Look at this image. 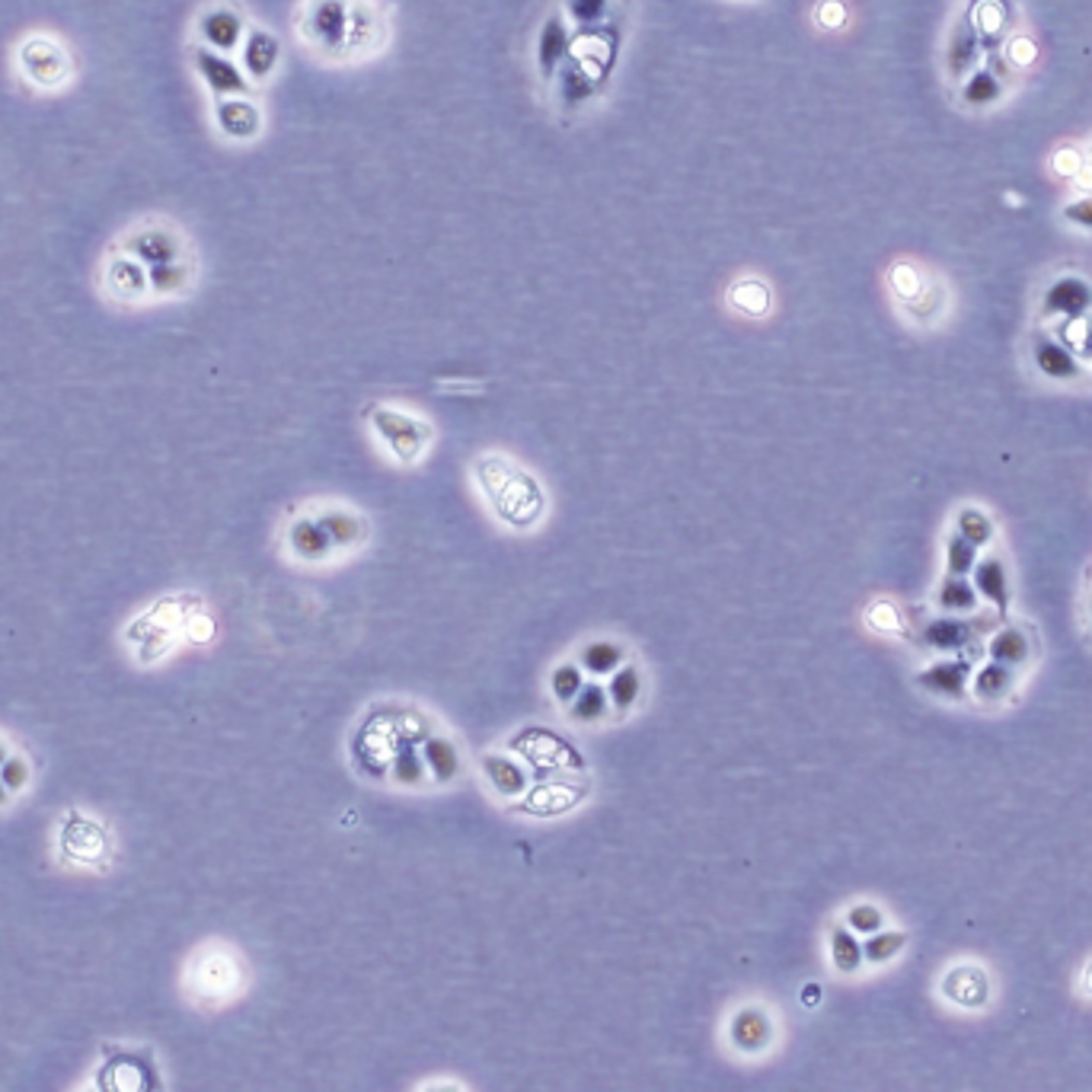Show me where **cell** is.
<instances>
[{
    "label": "cell",
    "instance_id": "47",
    "mask_svg": "<svg viewBox=\"0 0 1092 1092\" xmlns=\"http://www.w3.org/2000/svg\"><path fill=\"white\" fill-rule=\"evenodd\" d=\"M1083 154L1077 148H1060L1054 157H1051V173L1060 176V179H1074L1080 170H1083Z\"/></svg>",
    "mask_w": 1092,
    "mask_h": 1092
},
{
    "label": "cell",
    "instance_id": "44",
    "mask_svg": "<svg viewBox=\"0 0 1092 1092\" xmlns=\"http://www.w3.org/2000/svg\"><path fill=\"white\" fill-rule=\"evenodd\" d=\"M582 687H585V677H582V668H579V664H572V661H565V664H559V668L550 674V691H553V697L562 703V706H568V703H572L576 697H579V691H582Z\"/></svg>",
    "mask_w": 1092,
    "mask_h": 1092
},
{
    "label": "cell",
    "instance_id": "10",
    "mask_svg": "<svg viewBox=\"0 0 1092 1092\" xmlns=\"http://www.w3.org/2000/svg\"><path fill=\"white\" fill-rule=\"evenodd\" d=\"M103 284H106V294L122 301V304H138L151 297V275L148 269L138 263L134 256H128L125 250L112 256L106 263V272H103Z\"/></svg>",
    "mask_w": 1092,
    "mask_h": 1092
},
{
    "label": "cell",
    "instance_id": "1",
    "mask_svg": "<svg viewBox=\"0 0 1092 1092\" xmlns=\"http://www.w3.org/2000/svg\"><path fill=\"white\" fill-rule=\"evenodd\" d=\"M122 250L134 256L151 275V294L154 297H176L185 294L196 281V263L182 230L163 221L141 224L125 236Z\"/></svg>",
    "mask_w": 1092,
    "mask_h": 1092
},
{
    "label": "cell",
    "instance_id": "46",
    "mask_svg": "<svg viewBox=\"0 0 1092 1092\" xmlns=\"http://www.w3.org/2000/svg\"><path fill=\"white\" fill-rule=\"evenodd\" d=\"M847 923H850L853 933H866L869 936V933H878L885 927V914L878 911L875 905H853L847 911Z\"/></svg>",
    "mask_w": 1092,
    "mask_h": 1092
},
{
    "label": "cell",
    "instance_id": "57",
    "mask_svg": "<svg viewBox=\"0 0 1092 1092\" xmlns=\"http://www.w3.org/2000/svg\"><path fill=\"white\" fill-rule=\"evenodd\" d=\"M1089 616H1092V595H1089Z\"/></svg>",
    "mask_w": 1092,
    "mask_h": 1092
},
{
    "label": "cell",
    "instance_id": "21",
    "mask_svg": "<svg viewBox=\"0 0 1092 1092\" xmlns=\"http://www.w3.org/2000/svg\"><path fill=\"white\" fill-rule=\"evenodd\" d=\"M61 843H64L67 857H74L77 863H97L103 857V850H106V834H103L100 824H93V821L74 815L64 824Z\"/></svg>",
    "mask_w": 1092,
    "mask_h": 1092
},
{
    "label": "cell",
    "instance_id": "25",
    "mask_svg": "<svg viewBox=\"0 0 1092 1092\" xmlns=\"http://www.w3.org/2000/svg\"><path fill=\"white\" fill-rule=\"evenodd\" d=\"M422 761L425 770L435 776V782H450L460 773V754L450 739H441V734H429L422 742Z\"/></svg>",
    "mask_w": 1092,
    "mask_h": 1092
},
{
    "label": "cell",
    "instance_id": "55",
    "mask_svg": "<svg viewBox=\"0 0 1092 1092\" xmlns=\"http://www.w3.org/2000/svg\"><path fill=\"white\" fill-rule=\"evenodd\" d=\"M7 802V793H4V779H0V805Z\"/></svg>",
    "mask_w": 1092,
    "mask_h": 1092
},
{
    "label": "cell",
    "instance_id": "19",
    "mask_svg": "<svg viewBox=\"0 0 1092 1092\" xmlns=\"http://www.w3.org/2000/svg\"><path fill=\"white\" fill-rule=\"evenodd\" d=\"M728 1038L739 1051H748V1054H757L764 1051L767 1044L773 1041V1023L770 1016L761 1009V1006H745L742 1013H734L731 1019V1029H728Z\"/></svg>",
    "mask_w": 1092,
    "mask_h": 1092
},
{
    "label": "cell",
    "instance_id": "2",
    "mask_svg": "<svg viewBox=\"0 0 1092 1092\" xmlns=\"http://www.w3.org/2000/svg\"><path fill=\"white\" fill-rule=\"evenodd\" d=\"M365 419L374 429L377 441H381L390 450V457L402 467L419 463L432 444V425L413 413L384 406V402H371L365 410Z\"/></svg>",
    "mask_w": 1092,
    "mask_h": 1092
},
{
    "label": "cell",
    "instance_id": "9",
    "mask_svg": "<svg viewBox=\"0 0 1092 1092\" xmlns=\"http://www.w3.org/2000/svg\"><path fill=\"white\" fill-rule=\"evenodd\" d=\"M193 61H196V70H199L202 84L215 93L218 100L221 97H247L250 87H253L240 64L230 61L227 55H221L215 49H208V45H199Z\"/></svg>",
    "mask_w": 1092,
    "mask_h": 1092
},
{
    "label": "cell",
    "instance_id": "14",
    "mask_svg": "<svg viewBox=\"0 0 1092 1092\" xmlns=\"http://www.w3.org/2000/svg\"><path fill=\"white\" fill-rule=\"evenodd\" d=\"M278 61H281L278 36L263 30V26L247 30L243 45H240V67H243V74L250 77V84H266L275 74Z\"/></svg>",
    "mask_w": 1092,
    "mask_h": 1092
},
{
    "label": "cell",
    "instance_id": "48",
    "mask_svg": "<svg viewBox=\"0 0 1092 1092\" xmlns=\"http://www.w3.org/2000/svg\"><path fill=\"white\" fill-rule=\"evenodd\" d=\"M1060 215H1063L1067 224H1074L1080 230H1092V193L1077 199V202H1067Z\"/></svg>",
    "mask_w": 1092,
    "mask_h": 1092
},
{
    "label": "cell",
    "instance_id": "17",
    "mask_svg": "<svg viewBox=\"0 0 1092 1092\" xmlns=\"http://www.w3.org/2000/svg\"><path fill=\"white\" fill-rule=\"evenodd\" d=\"M971 585L978 588V595L996 610V616L1006 623L1009 620V604H1013V588H1009V572L1000 556H984L978 565L971 568Z\"/></svg>",
    "mask_w": 1092,
    "mask_h": 1092
},
{
    "label": "cell",
    "instance_id": "50",
    "mask_svg": "<svg viewBox=\"0 0 1092 1092\" xmlns=\"http://www.w3.org/2000/svg\"><path fill=\"white\" fill-rule=\"evenodd\" d=\"M1035 42L1032 39H1026V36H1016L1013 42H1009V61L1016 64V67H1026V64H1032L1035 61Z\"/></svg>",
    "mask_w": 1092,
    "mask_h": 1092
},
{
    "label": "cell",
    "instance_id": "38",
    "mask_svg": "<svg viewBox=\"0 0 1092 1092\" xmlns=\"http://www.w3.org/2000/svg\"><path fill=\"white\" fill-rule=\"evenodd\" d=\"M562 10L576 30H595L607 22L613 0H562Z\"/></svg>",
    "mask_w": 1092,
    "mask_h": 1092
},
{
    "label": "cell",
    "instance_id": "15",
    "mask_svg": "<svg viewBox=\"0 0 1092 1092\" xmlns=\"http://www.w3.org/2000/svg\"><path fill=\"white\" fill-rule=\"evenodd\" d=\"M199 36H202V42L208 45V49H215L221 55H230V52L240 49L243 36H247L243 13L233 10V7H211L199 19Z\"/></svg>",
    "mask_w": 1092,
    "mask_h": 1092
},
{
    "label": "cell",
    "instance_id": "45",
    "mask_svg": "<svg viewBox=\"0 0 1092 1092\" xmlns=\"http://www.w3.org/2000/svg\"><path fill=\"white\" fill-rule=\"evenodd\" d=\"M866 623L875 630V633H900V626H905V616H900V610L891 604V601H875L869 610H866Z\"/></svg>",
    "mask_w": 1092,
    "mask_h": 1092
},
{
    "label": "cell",
    "instance_id": "7",
    "mask_svg": "<svg viewBox=\"0 0 1092 1092\" xmlns=\"http://www.w3.org/2000/svg\"><path fill=\"white\" fill-rule=\"evenodd\" d=\"M1092 311V281L1067 272L1057 275L1041 294V320H1074Z\"/></svg>",
    "mask_w": 1092,
    "mask_h": 1092
},
{
    "label": "cell",
    "instance_id": "58",
    "mask_svg": "<svg viewBox=\"0 0 1092 1092\" xmlns=\"http://www.w3.org/2000/svg\"><path fill=\"white\" fill-rule=\"evenodd\" d=\"M1089 160H1092V148H1089Z\"/></svg>",
    "mask_w": 1092,
    "mask_h": 1092
},
{
    "label": "cell",
    "instance_id": "56",
    "mask_svg": "<svg viewBox=\"0 0 1092 1092\" xmlns=\"http://www.w3.org/2000/svg\"><path fill=\"white\" fill-rule=\"evenodd\" d=\"M7 761V754H4V748H0V764H4Z\"/></svg>",
    "mask_w": 1092,
    "mask_h": 1092
},
{
    "label": "cell",
    "instance_id": "34",
    "mask_svg": "<svg viewBox=\"0 0 1092 1092\" xmlns=\"http://www.w3.org/2000/svg\"><path fill=\"white\" fill-rule=\"evenodd\" d=\"M607 697H610V706L620 709V712H630L639 697H643V674H639L636 664H623V668H616L610 684H607Z\"/></svg>",
    "mask_w": 1092,
    "mask_h": 1092
},
{
    "label": "cell",
    "instance_id": "51",
    "mask_svg": "<svg viewBox=\"0 0 1092 1092\" xmlns=\"http://www.w3.org/2000/svg\"><path fill=\"white\" fill-rule=\"evenodd\" d=\"M843 19H847V10H843L840 0H824L821 10H818V22H821V26L837 30V26H843Z\"/></svg>",
    "mask_w": 1092,
    "mask_h": 1092
},
{
    "label": "cell",
    "instance_id": "11",
    "mask_svg": "<svg viewBox=\"0 0 1092 1092\" xmlns=\"http://www.w3.org/2000/svg\"><path fill=\"white\" fill-rule=\"evenodd\" d=\"M975 671V661L959 655V658H939L930 668H923L914 680L920 691H927L942 700H965L968 694V677Z\"/></svg>",
    "mask_w": 1092,
    "mask_h": 1092
},
{
    "label": "cell",
    "instance_id": "12",
    "mask_svg": "<svg viewBox=\"0 0 1092 1092\" xmlns=\"http://www.w3.org/2000/svg\"><path fill=\"white\" fill-rule=\"evenodd\" d=\"M215 125L230 141H256L263 134V109L250 97H221L215 103Z\"/></svg>",
    "mask_w": 1092,
    "mask_h": 1092
},
{
    "label": "cell",
    "instance_id": "8",
    "mask_svg": "<svg viewBox=\"0 0 1092 1092\" xmlns=\"http://www.w3.org/2000/svg\"><path fill=\"white\" fill-rule=\"evenodd\" d=\"M568 52H572V26H568L565 13H550L540 22L537 33V49H534V61H537V74L543 84H553V77L559 74V67L565 64Z\"/></svg>",
    "mask_w": 1092,
    "mask_h": 1092
},
{
    "label": "cell",
    "instance_id": "42",
    "mask_svg": "<svg viewBox=\"0 0 1092 1092\" xmlns=\"http://www.w3.org/2000/svg\"><path fill=\"white\" fill-rule=\"evenodd\" d=\"M978 546L965 540L959 531L945 537V572L948 576H971V568L978 565Z\"/></svg>",
    "mask_w": 1092,
    "mask_h": 1092
},
{
    "label": "cell",
    "instance_id": "39",
    "mask_svg": "<svg viewBox=\"0 0 1092 1092\" xmlns=\"http://www.w3.org/2000/svg\"><path fill=\"white\" fill-rule=\"evenodd\" d=\"M1057 339L1071 348L1077 359H1092V311L1083 314V317H1074V320H1060L1057 323Z\"/></svg>",
    "mask_w": 1092,
    "mask_h": 1092
},
{
    "label": "cell",
    "instance_id": "30",
    "mask_svg": "<svg viewBox=\"0 0 1092 1092\" xmlns=\"http://www.w3.org/2000/svg\"><path fill=\"white\" fill-rule=\"evenodd\" d=\"M978 598V588L968 582V576H945L936 588V604L945 613H975Z\"/></svg>",
    "mask_w": 1092,
    "mask_h": 1092
},
{
    "label": "cell",
    "instance_id": "3",
    "mask_svg": "<svg viewBox=\"0 0 1092 1092\" xmlns=\"http://www.w3.org/2000/svg\"><path fill=\"white\" fill-rule=\"evenodd\" d=\"M351 0H311L301 13V39L323 58L348 55Z\"/></svg>",
    "mask_w": 1092,
    "mask_h": 1092
},
{
    "label": "cell",
    "instance_id": "52",
    "mask_svg": "<svg viewBox=\"0 0 1092 1092\" xmlns=\"http://www.w3.org/2000/svg\"><path fill=\"white\" fill-rule=\"evenodd\" d=\"M1074 182H1077V188H1083L1086 196L1092 193V160H1086V163H1083V170L1074 176Z\"/></svg>",
    "mask_w": 1092,
    "mask_h": 1092
},
{
    "label": "cell",
    "instance_id": "22",
    "mask_svg": "<svg viewBox=\"0 0 1092 1092\" xmlns=\"http://www.w3.org/2000/svg\"><path fill=\"white\" fill-rule=\"evenodd\" d=\"M288 543H291V553L301 562H323V559H329L332 550H336L326 528L320 525V517H297L288 531Z\"/></svg>",
    "mask_w": 1092,
    "mask_h": 1092
},
{
    "label": "cell",
    "instance_id": "13",
    "mask_svg": "<svg viewBox=\"0 0 1092 1092\" xmlns=\"http://www.w3.org/2000/svg\"><path fill=\"white\" fill-rule=\"evenodd\" d=\"M1032 365H1035V371L1041 377H1048V381H1060V384L1080 381V377H1083V362L1060 339L1048 336V332H1038V336L1032 339Z\"/></svg>",
    "mask_w": 1092,
    "mask_h": 1092
},
{
    "label": "cell",
    "instance_id": "20",
    "mask_svg": "<svg viewBox=\"0 0 1092 1092\" xmlns=\"http://www.w3.org/2000/svg\"><path fill=\"white\" fill-rule=\"evenodd\" d=\"M553 84H556L559 109H582V106H588L591 100H595L598 90H601V84L591 77L582 64H576L572 58H565V64L559 67V74L553 77Z\"/></svg>",
    "mask_w": 1092,
    "mask_h": 1092
},
{
    "label": "cell",
    "instance_id": "29",
    "mask_svg": "<svg viewBox=\"0 0 1092 1092\" xmlns=\"http://www.w3.org/2000/svg\"><path fill=\"white\" fill-rule=\"evenodd\" d=\"M968 22L975 26L978 39L996 42L1013 22V10L1003 4V0H975V7L968 13Z\"/></svg>",
    "mask_w": 1092,
    "mask_h": 1092
},
{
    "label": "cell",
    "instance_id": "18",
    "mask_svg": "<svg viewBox=\"0 0 1092 1092\" xmlns=\"http://www.w3.org/2000/svg\"><path fill=\"white\" fill-rule=\"evenodd\" d=\"M725 304L731 307L734 314L761 320V317H767L773 311V288L757 275H742V278H734L728 284Z\"/></svg>",
    "mask_w": 1092,
    "mask_h": 1092
},
{
    "label": "cell",
    "instance_id": "26",
    "mask_svg": "<svg viewBox=\"0 0 1092 1092\" xmlns=\"http://www.w3.org/2000/svg\"><path fill=\"white\" fill-rule=\"evenodd\" d=\"M987 655H990L993 661L1009 664V668H1023V664L1029 661V655H1032L1026 630H1023V626H1013V623H1006L1003 630H996V633L990 636V643H987Z\"/></svg>",
    "mask_w": 1092,
    "mask_h": 1092
},
{
    "label": "cell",
    "instance_id": "49",
    "mask_svg": "<svg viewBox=\"0 0 1092 1092\" xmlns=\"http://www.w3.org/2000/svg\"><path fill=\"white\" fill-rule=\"evenodd\" d=\"M0 779H4L7 789H22V786H26V779H30V770H26V764H22V761H16V757H7V761L0 764Z\"/></svg>",
    "mask_w": 1092,
    "mask_h": 1092
},
{
    "label": "cell",
    "instance_id": "23",
    "mask_svg": "<svg viewBox=\"0 0 1092 1092\" xmlns=\"http://www.w3.org/2000/svg\"><path fill=\"white\" fill-rule=\"evenodd\" d=\"M978 55H981V39L975 33V26L965 19L962 26L952 30V36H948V45H945V64H948V74H952L956 80H965L971 70L978 67Z\"/></svg>",
    "mask_w": 1092,
    "mask_h": 1092
},
{
    "label": "cell",
    "instance_id": "41",
    "mask_svg": "<svg viewBox=\"0 0 1092 1092\" xmlns=\"http://www.w3.org/2000/svg\"><path fill=\"white\" fill-rule=\"evenodd\" d=\"M908 945V933L900 930H878V933H869V939L863 942V956L869 965H885L891 959H897L900 952H905Z\"/></svg>",
    "mask_w": 1092,
    "mask_h": 1092
},
{
    "label": "cell",
    "instance_id": "40",
    "mask_svg": "<svg viewBox=\"0 0 1092 1092\" xmlns=\"http://www.w3.org/2000/svg\"><path fill=\"white\" fill-rule=\"evenodd\" d=\"M390 767H393L390 776H393L396 786H419L422 776H425V761H422V754H419V745H416V742L399 745L396 754H393V761H390Z\"/></svg>",
    "mask_w": 1092,
    "mask_h": 1092
},
{
    "label": "cell",
    "instance_id": "31",
    "mask_svg": "<svg viewBox=\"0 0 1092 1092\" xmlns=\"http://www.w3.org/2000/svg\"><path fill=\"white\" fill-rule=\"evenodd\" d=\"M945 284L939 278H927V288H923L914 301L900 304V311L908 317H914L917 323H936L939 317H945Z\"/></svg>",
    "mask_w": 1092,
    "mask_h": 1092
},
{
    "label": "cell",
    "instance_id": "35",
    "mask_svg": "<svg viewBox=\"0 0 1092 1092\" xmlns=\"http://www.w3.org/2000/svg\"><path fill=\"white\" fill-rule=\"evenodd\" d=\"M610 709V697H607V687H598V684H585L579 697L568 703V712H572V719L582 722V725H591V722H601L607 716Z\"/></svg>",
    "mask_w": 1092,
    "mask_h": 1092
},
{
    "label": "cell",
    "instance_id": "53",
    "mask_svg": "<svg viewBox=\"0 0 1092 1092\" xmlns=\"http://www.w3.org/2000/svg\"><path fill=\"white\" fill-rule=\"evenodd\" d=\"M1083 990L1086 993H1092V962L1086 965V971H1083Z\"/></svg>",
    "mask_w": 1092,
    "mask_h": 1092
},
{
    "label": "cell",
    "instance_id": "32",
    "mask_svg": "<svg viewBox=\"0 0 1092 1092\" xmlns=\"http://www.w3.org/2000/svg\"><path fill=\"white\" fill-rule=\"evenodd\" d=\"M1000 97H1003V84L990 67H975L962 84V100L968 106H975V109L993 106Z\"/></svg>",
    "mask_w": 1092,
    "mask_h": 1092
},
{
    "label": "cell",
    "instance_id": "27",
    "mask_svg": "<svg viewBox=\"0 0 1092 1092\" xmlns=\"http://www.w3.org/2000/svg\"><path fill=\"white\" fill-rule=\"evenodd\" d=\"M320 525L326 528L329 540L336 550H345V546H359L368 537V525L362 514L345 511V508H329L320 514Z\"/></svg>",
    "mask_w": 1092,
    "mask_h": 1092
},
{
    "label": "cell",
    "instance_id": "16",
    "mask_svg": "<svg viewBox=\"0 0 1092 1092\" xmlns=\"http://www.w3.org/2000/svg\"><path fill=\"white\" fill-rule=\"evenodd\" d=\"M942 996L962 1009H981L990 1000V978L978 965H956L942 978Z\"/></svg>",
    "mask_w": 1092,
    "mask_h": 1092
},
{
    "label": "cell",
    "instance_id": "6",
    "mask_svg": "<svg viewBox=\"0 0 1092 1092\" xmlns=\"http://www.w3.org/2000/svg\"><path fill=\"white\" fill-rule=\"evenodd\" d=\"M492 505L498 517L508 521L514 528H531L543 514V492L540 486L528 477V473H511L508 483L492 495Z\"/></svg>",
    "mask_w": 1092,
    "mask_h": 1092
},
{
    "label": "cell",
    "instance_id": "43",
    "mask_svg": "<svg viewBox=\"0 0 1092 1092\" xmlns=\"http://www.w3.org/2000/svg\"><path fill=\"white\" fill-rule=\"evenodd\" d=\"M888 288L897 297V304H908L927 288V275H923L914 263H894L888 269Z\"/></svg>",
    "mask_w": 1092,
    "mask_h": 1092
},
{
    "label": "cell",
    "instance_id": "4",
    "mask_svg": "<svg viewBox=\"0 0 1092 1092\" xmlns=\"http://www.w3.org/2000/svg\"><path fill=\"white\" fill-rule=\"evenodd\" d=\"M19 67L36 87L42 90H58L70 80V55L64 45L52 36H33L19 45Z\"/></svg>",
    "mask_w": 1092,
    "mask_h": 1092
},
{
    "label": "cell",
    "instance_id": "37",
    "mask_svg": "<svg viewBox=\"0 0 1092 1092\" xmlns=\"http://www.w3.org/2000/svg\"><path fill=\"white\" fill-rule=\"evenodd\" d=\"M956 531H959L965 540L975 543L978 550H981V546H987V543L996 537V525H993V517H990L984 508H978V505H965V508H959V514H956Z\"/></svg>",
    "mask_w": 1092,
    "mask_h": 1092
},
{
    "label": "cell",
    "instance_id": "33",
    "mask_svg": "<svg viewBox=\"0 0 1092 1092\" xmlns=\"http://www.w3.org/2000/svg\"><path fill=\"white\" fill-rule=\"evenodd\" d=\"M863 962H866V956H863V942L857 939V933L847 927L830 930V965H834L840 975L860 971Z\"/></svg>",
    "mask_w": 1092,
    "mask_h": 1092
},
{
    "label": "cell",
    "instance_id": "24",
    "mask_svg": "<svg viewBox=\"0 0 1092 1092\" xmlns=\"http://www.w3.org/2000/svg\"><path fill=\"white\" fill-rule=\"evenodd\" d=\"M1016 687V668L1003 661H987L971 677V694H975L981 703H1000L1009 691Z\"/></svg>",
    "mask_w": 1092,
    "mask_h": 1092
},
{
    "label": "cell",
    "instance_id": "28",
    "mask_svg": "<svg viewBox=\"0 0 1092 1092\" xmlns=\"http://www.w3.org/2000/svg\"><path fill=\"white\" fill-rule=\"evenodd\" d=\"M483 773L489 779V786L498 793V796H521L528 786V776L525 770H521V764H514L511 757L505 754H486L483 757Z\"/></svg>",
    "mask_w": 1092,
    "mask_h": 1092
},
{
    "label": "cell",
    "instance_id": "36",
    "mask_svg": "<svg viewBox=\"0 0 1092 1092\" xmlns=\"http://www.w3.org/2000/svg\"><path fill=\"white\" fill-rule=\"evenodd\" d=\"M582 664L591 674H613L623 664V646L613 643V639H595L582 649Z\"/></svg>",
    "mask_w": 1092,
    "mask_h": 1092
},
{
    "label": "cell",
    "instance_id": "5",
    "mask_svg": "<svg viewBox=\"0 0 1092 1092\" xmlns=\"http://www.w3.org/2000/svg\"><path fill=\"white\" fill-rule=\"evenodd\" d=\"M993 630L990 616H933V620L920 630V643L942 652V655H959L968 646H975L984 633Z\"/></svg>",
    "mask_w": 1092,
    "mask_h": 1092
},
{
    "label": "cell",
    "instance_id": "54",
    "mask_svg": "<svg viewBox=\"0 0 1092 1092\" xmlns=\"http://www.w3.org/2000/svg\"><path fill=\"white\" fill-rule=\"evenodd\" d=\"M805 993H809V996H805V1000H809V1003H818V987H809Z\"/></svg>",
    "mask_w": 1092,
    "mask_h": 1092
}]
</instances>
